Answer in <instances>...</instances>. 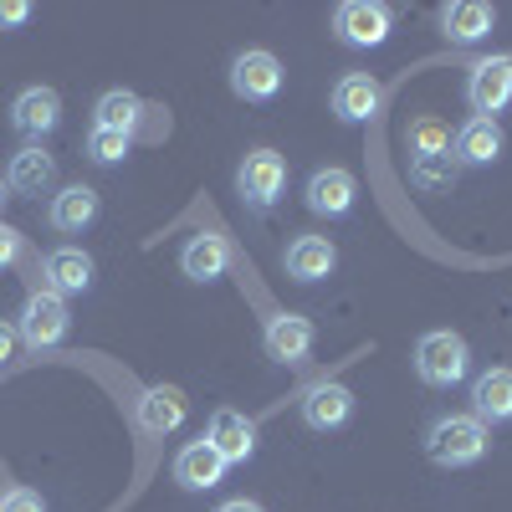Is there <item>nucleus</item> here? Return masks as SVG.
<instances>
[{"label":"nucleus","mask_w":512,"mask_h":512,"mask_svg":"<svg viewBox=\"0 0 512 512\" xmlns=\"http://www.w3.org/2000/svg\"><path fill=\"white\" fill-rule=\"evenodd\" d=\"M333 113L344 118V123H369L379 113V82L369 72H349V77H338V88H333Z\"/></svg>","instance_id":"18"},{"label":"nucleus","mask_w":512,"mask_h":512,"mask_svg":"<svg viewBox=\"0 0 512 512\" xmlns=\"http://www.w3.org/2000/svg\"><path fill=\"white\" fill-rule=\"evenodd\" d=\"M216 512H262V507H256L251 497H236V502H221Z\"/></svg>","instance_id":"31"},{"label":"nucleus","mask_w":512,"mask_h":512,"mask_svg":"<svg viewBox=\"0 0 512 512\" xmlns=\"http://www.w3.org/2000/svg\"><path fill=\"white\" fill-rule=\"evenodd\" d=\"M41 277H47V292H57V297L88 292L93 287V256L77 251V246H57V251H47V262H41Z\"/></svg>","instance_id":"9"},{"label":"nucleus","mask_w":512,"mask_h":512,"mask_svg":"<svg viewBox=\"0 0 512 512\" xmlns=\"http://www.w3.org/2000/svg\"><path fill=\"white\" fill-rule=\"evenodd\" d=\"M221 477H226V461H221V451L210 446L205 436H200V441H190V446L175 456V482H180V487H190V492H210V487H221Z\"/></svg>","instance_id":"11"},{"label":"nucleus","mask_w":512,"mask_h":512,"mask_svg":"<svg viewBox=\"0 0 512 512\" xmlns=\"http://www.w3.org/2000/svg\"><path fill=\"white\" fill-rule=\"evenodd\" d=\"M502 154V128H497V118H472L456 134V159L461 164H492Z\"/></svg>","instance_id":"24"},{"label":"nucleus","mask_w":512,"mask_h":512,"mask_svg":"<svg viewBox=\"0 0 512 512\" xmlns=\"http://www.w3.org/2000/svg\"><path fill=\"white\" fill-rule=\"evenodd\" d=\"M6 200H11V195H6V185H0V205H6Z\"/></svg>","instance_id":"32"},{"label":"nucleus","mask_w":512,"mask_h":512,"mask_svg":"<svg viewBox=\"0 0 512 512\" xmlns=\"http://www.w3.org/2000/svg\"><path fill=\"white\" fill-rule=\"evenodd\" d=\"M180 267H185L190 282H216V277H226V267H231L226 236H216V231L190 236V246H185V256H180Z\"/></svg>","instance_id":"15"},{"label":"nucleus","mask_w":512,"mask_h":512,"mask_svg":"<svg viewBox=\"0 0 512 512\" xmlns=\"http://www.w3.org/2000/svg\"><path fill=\"white\" fill-rule=\"evenodd\" d=\"M466 98H472L477 118H492L512 103V57H487L472 67V88H466Z\"/></svg>","instance_id":"8"},{"label":"nucleus","mask_w":512,"mask_h":512,"mask_svg":"<svg viewBox=\"0 0 512 512\" xmlns=\"http://www.w3.org/2000/svg\"><path fill=\"white\" fill-rule=\"evenodd\" d=\"M333 31L344 47H379V41L390 36V11L374 6V0H344V6L333 11Z\"/></svg>","instance_id":"7"},{"label":"nucleus","mask_w":512,"mask_h":512,"mask_svg":"<svg viewBox=\"0 0 512 512\" xmlns=\"http://www.w3.org/2000/svg\"><path fill=\"white\" fill-rule=\"evenodd\" d=\"M441 26H446L451 41L472 47V41H482L492 31V6H482V0H456V6L441 11Z\"/></svg>","instance_id":"23"},{"label":"nucleus","mask_w":512,"mask_h":512,"mask_svg":"<svg viewBox=\"0 0 512 512\" xmlns=\"http://www.w3.org/2000/svg\"><path fill=\"white\" fill-rule=\"evenodd\" d=\"M313 349V323L303 313H277L267 318V354L282 359V364H297V359H308Z\"/></svg>","instance_id":"17"},{"label":"nucleus","mask_w":512,"mask_h":512,"mask_svg":"<svg viewBox=\"0 0 512 512\" xmlns=\"http://www.w3.org/2000/svg\"><path fill=\"white\" fill-rule=\"evenodd\" d=\"M333 267H338V251H333L328 236H297V241L287 246V272H292L297 282H323Z\"/></svg>","instance_id":"20"},{"label":"nucleus","mask_w":512,"mask_h":512,"mask_svg":"<svg viewBox=\"0 0 512 512\" xmlns=\"http://www.w3.org/2000/svg\"><path fill=\"white\" fill-rule=\"evenodd\" d=\"M472 405H477V420H482V425L512 420V369H487V374L472 384Z\"/></svg>","instance_id":"21"},{"label":"nucleus","mask_w":512,"mask_h":512,"mask_svg":"<svg viewBox=\"0 0 512 512\" xmlns=\"http://www.w3.org/2000/svg\"><path fill=\"white\" fill-rule=\"evenodd\" d=\"M21 256V231H11V226H0V267H11Z\"/></svg>","instance_id":"29"},{"label":"nucleus","mask_w":512,"mask_h":512,"mask_svg":"<svg viewBox=\"0 0 512 512\" xmlns=\"http://www.w3.org/2000/svg\"><path fill=\"white\" fill-rule=\"evenodd\" d=\"M11 123L21 128L26 139L52 134V128L62 123V98H57L52 88H26V93L11 103Z\"/></svg>","instance_id":"12"},{"label":"nucleus","mask_w":512,"mask_h":512,"mask_svg":"<svg viewBox=\"0 0 512 512\" xmlns=\"http://www.w3.org/2000/svg\"><path fill=\"white\" fill-rule=\"evenodd\" d=\"M231 93L246 103H267L282 93V62L272 52H241L231 62Z\"/></svg>","instance_id":"6"},{"label":"nucleus","mask_w":512,"mask_h":512,"mask_svg":"<svg viewBox=\"0 0 512 512\" xmlns=\"http://www.w3.org/2000/svg\"><path fill=\"white\" fill-rule=\"evenodd\" d=\"M180 420H185V395H180V390H169V384H154V390L139 395V431H149V436H169V431H180Z\"/></svg>","instance_id":"19"},{"label":"nucleus","mask_w":512,"mask_h":512,"mask_svg":"<svg viewBox=\"0 0 512 512\" xmlns=\"http://www.w3.org/2000/svg\"><path fill=\"white\" fill-rule=\"evenodd\" d=\"M72 333V313H67V297L57 292H31L26 297V308H21V338H26V349H57L62 338Z\"/></svg>","instance_id":"3"},{"label":"nucleus","mask_w":512,"mask_h":512,"mask_svg":"<svg viewBox=\"0 0 512 512\" xmlns=\"http://www.w3.org/2000/svg\"><path fill=\"white\" fill-rule=\"evenodd\" d=\"M410 180L420 190H436L451 180V139L436 118H420L410 128Z\"/></svg>","instance_id":"2"},{"label":"nucleus","mask_w":512,"mask_h":512,"mask_svg":"<svg viewBox=\"0 0 512 512\" xmlns=\"http://www.w3.org/2000/svg\"><path fill=\"white\" fill-rule=\"evenodd\" d=\"M57 185V159L41 149V144H26L16 159H11V175H6V190H21V195H47Z\"/></svg>","instance_id":"16"},{"label":"nucleus","mask_w":512,"mask_h":512,"mask_svg":"<svg viewBox=\"0 0 512 512\" xmlns=\"http://www.w3.org/2000/svg\"><path fill=\"white\" fill-rule=\"evenodd\" d=\"M205 441L216 446V451H221V461L231 466V461H246V456L256 451V425H251L241 410H216V415H210Z\"/></svg>","instance_id":"13"},{"label":"nucleus","mask_w":512,"mask_h":512,"mask_svg":"<svg viewBox=\"0 0 512 512\" xmlns=\"http://www.w3.org/2000/svg\"><path fill=\"white\" fill-rule=\"evenodd\" d=\"M26 21H31L26 0H0V26H26Z\"/></svg>","instance_id":"28"},{"label":"nucleus","mask_w":512,"mask_h":512,"mask_svg":"<svg viewBox=\"0 0 512 512\" xmlns=\"http://www.w3.org/2000/svg\"><path fill=\"white\" fill-rule=\"evenodd\" d=\"M282 185H287V164H282L277 149H251L241 159V169H236V190H241V200L251 210H272Z\"/></svg>","instance_id":"5"},{"label":"nucleus","mask_w":512,"mask_h":512,"mask_svg":"<svg viewBox=\"0 0 512 512\" xmlns=\"http://www.w3.org/2000/svg\"><path fill=\"white\" fill-rule=\"evenodd\" d=\"M349 415H354V390H349V384L323 379V384H313L308 400H303V420L313 425V431H333V425H344Z\"/></svg>","instance_id":"14"},{"label":"nucleus","mask_w":512,"mask_h":512,"mask_svg":"<svg viewBox=\"0 0 512 512\" xmlns=\"http://www.w3.org/2000/svg\"><path fill=\"white\" fill-rule=\"evenodd\" d=\"M128 134H113V128H93L88 134V159H98V164H118L123 154H128Z\"/></svg>","instance_id":"26"},{"label":"nucleus","mask_w":512,"mask_h":512,"mask_svg":"<svg viewBox=\"0 0 512 512\" xmlns=\"http://www.w3.org/2000/svg\"><path fill=\"white\" fill-rule=\"evenodd\" d=\"M487 451V425L477 415H441L425 431V456L436 466H472Z\"/></svg>","instance_id":"1"},{"label":"nucleus","mask_w":512,"mask_h":512,"mask_svg":"<svg viewBox=\"0 0 512 512\" xmlns=\"http://www.w3.org/2000/svg\"><path fill=\"white\" fill-rule=\"evenodd\" d=\"M354 195H359L354 175H349V169H338V164L318 169V175L308 180V210H313V216H349Z\"/></svg>","instance_id":"10"},{"label":"nucleus","mask_w":512,"mask_h":512,"mask_svg":"<svg viewBox=\"0 0 512 512\" xmlns=\"http://www.w3.org/2000/svg\"><path fill=\"white\" fill-rule=\"evenodd\" d=\"M11 349H16V333H11L6 323H0V364H6V359H11Z\"/></svg>","instance_id":"30"},{"label":"nucleus","mask_w":512,"mask_h":512,"mask_svg":"<svg viewBox=\"0 0 512 512\" xmlns=\"http://www.w3.org/2000/svg\"><path fill=\"white\" fill-rule=\"evenodd\" d=\"M98 221V190L88 185H67L62 195H52V226L57 231H82Z\"/></svg>","instance_id":"22"},{"label":"nucleus","mask_w":512,"mask_h":512,"mask_svg":"<svg viewBox=\"0 0 512 512\" xmlns=\"http://www.w3.org/2000/svg\"><path fill=\"white\" fill-rule=\"evenodd\" d=\"M415 374L425 384H456L466 374V338L451 333V328H436V333H425L420 344H415Z\"/></svg>","instance_id":"4"},{"label":"nucleus","mask_w":512,"mask_h":512,"mask_svg":"<svg viewBox=\"0 0 512 512\" xmlns=\"http://www.w3.org/2000/svg\"><path fill=\"white\" fill-rule=\"evenodd\" d=\"M139 118H144L139 93H123V88H113V93H103V98H98V123H93V128H113V134H128V139H134Z\"/></svg>","instance_id":"25"},{"label":"nucleus","mask_w":512,"mask_h":512,"mask_svg":"<svg viewBox=\"0 0 512 512\" xmlns=\"http://www.w3.org/2000/svg\"><path fill=\"white\" fill-rule=\"evenodd\" d=\"M0 512H47V507H41V497H36V492L16 487V492H6V497H0Z\"/></svg>","instance_id":"27"}]
</instances>
